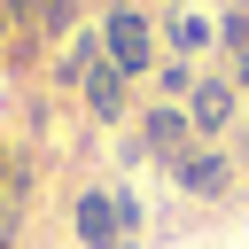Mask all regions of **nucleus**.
I'll return each instance as SVG.
<instances>
[{
    "label": "nucleus",
    "instance_id": "nucleus-16",
    "mask_svg": "<svg viewBox=\"0 0 249 249\" xmlns=\"http://www.w3.org/2000/svg\"><path fill=\"white\" fill-rule=\"evenodd\" d=\"M233 8H241V16H249V0H233Z\"/></svg>",
    "mask_w": 249,
    "mask_h": 249
},
{
    "label": "nucleus",
    "instance_id": "nucleus-4",
    "mask_svg": "<svg viewBox=\"0 0 249 249\" xmlns=\"http://www.w3.org/2000/svg\"><path fill=\"white\" fill-rule=\"evenodd\" d=\"M187 124H195V140L233 132V124H241V93H233V78H195V93H187Z\"/></svg>",
    "mask_w": 249,
    "mask_h": 249
},
{
    "label": "nucleus",
    "instance_id": "nucleus-9",
    "mask_svg": "<svg viewBox=\"0 0 249 249\" xmlns=\"http://www.w3.org/2000/svg\"><path fill=\"white\" fill-rule=\"evenodd\" d=\"M70 16H78V0H47V16H39V31H54V39H62V31H70Z\"/></svg>",
    "mask_w": 249,
    "mask_h": 249
},
{
    "label": "nucleus",
    "instance_id": "nucleus-10",
    "mask_svg": "<svg viewBox=\"0 0 249 249\" xmlns=\"http://www.w3.org/2000/svg\"><path fill=\"white\" fill-rule=\"evenodd\" d=\"M0 8H8V23H39L47 16V0H0Z\"/></svg>",
    "mask_w": 249,
    "mask_h": 249
},
{
    "label": "nucleus",
    "instance_id": "nucleus-13",
    "mask_svg": "<svg viewBox=\"0 0 249 249\" xmlns=\"http://www.w3.org/2000/svg\"><path fill=\"white\" fill-rule=\"evenodd\" d=\"M241 156H249V117L233 124V163H241Z\"/></svg>",
    "mask_w": 249,
    "mask_h": 249
},
{
    "label": "nucleus",
    "instance_id": "nucleus-7",
    "mask_svg": "<svg viewBox=\"0 0 249 249\" xmlns=\"http://www.w3.org/2000/svg\"><path fill=\"white\" fill-rule=\"evenodd\" d=\"M163 39H171L179 54H202V47H218V23H210V16H195V8H171Z\"/></svg>",
    "mask_w": 249,
    "mask_h": 249
},
{
    "label": "nucleus",
    "instance_id": "nucleus-1",
    "mask_svg": "<svg viewBox=\"0 0 249 249\" xmlns=\"http://www.w3.org/2000/svg\"><path fill=\"white\" fill-rule=\"evenodd\" d=\"M93 39H101V62H109V70H124L132 86L156 70V16H140V8H124V0H117V8L101 16V31H93Z\"/></svg>",
    "mask_w": 249,
    "mask_h": 249
},
{
    "label": "nucleus",
    "instance_id": "nucleus-12",
    "mask_svg": "<svg viewBox=\"0 0 249 249\" xmlns=\"http://www.w3.org/2000/svg\"><path fill=\"white\" fill-rule=\"evenodd\" d=\"M233 93H249V47L233 54Z\"/></svg>",
    "mask_w": 249,
    "mask_h": 249
},
{
    "label": "nucleus",
    "instance_id": "nucleus-17",
    "mask_svg": "<svg viewBox=\"0 0 249 249\" xmlns=\"http://www.w3.org/2000/svg\"><path fill=\"white\" fill-rule=\"evenodd\" d=\"M171 8H195V0H171Z\"/></svg>",
    "mask_w": 249,
    "mask_h": 249
},
{
    "label": "nucleus",
    "instance_id": "nucleus-2",
    "mask_svg": "<svg viewBox=\"0 0 249 249\" xmlns=\"http://www.w3.org/2000/svg\"><path fill=\"white\" fill-rule=\"evenodd\" d=\"M132 226H140V202L117 195V187H86V195L70 202V233H78V249H117V241H132Z\"/></svg>",
    "mask_w": 249,
    "mask_h": 249
},
{
    "label": "nucleus",
    "instance_id": "nucleus-14",
    "mask_svg": "<svg viewBox=\"0 0 249 249\" xmlns=\"http://www.w3.org/2000/svg\"><path fill=\"white\" fill-rule=\"evenodd\" d=\"M8 31H16V23H8V8H0V39H8Z\"/></svg>",
    "mask_w": 249,
    "mask_h": 249
},
{
    "label": "nucleus",
    "instance_id": "nucleus-11",
    "mask_svg": "<svg viewBox=\"0 0 249 249\" xmlns=\"http://www.w3.org/2000/svg\"><path fill=\"white\" fill-rule=\"evenodd\" d=\"M16 226H23V218H16V210H0V249H16Z\"/></svg>",
    "mask_w": 249,
    "mask_h": 249
},
{
    "label": "nucleus",
    "instance_id": "nucleus-6",
    "mask_svg": "<svg viewBox=\"0 0 249 249\" xmlns=\"http://www.w3.org/2000/svg\"><path fill=\"white\" fill-rule=\"evenodd\" d=\"M78 101H86V117H93V124H124V109H132V78L101 62V70L78 86Z\"/></svg>",
    "mask_w": 249,
    "mask_h": 249
},
{
    "label": "nucleus",
    "instance_id": "nucleus-5",
    "mask_svg": "<svg viewBox=\"0 0 249 249\" xmlns=\"http://www.w3.org/2000/svg\"><path fill=\"white\" fill-rule=\"evenodd\" d=\"M171 179H179V195H202V202H218V195L233 187V148H195V156H187Z\"/></svg>",
    "mask_w": 249,
    "mask_h": 249
},
{
    "label": "nucleus",
    "instance_id": "nucleus-3",
    "mask_svg": "<svg viewBox=\"0 0 249 249\" xmlns=\"http://www.w3.org/2000/svg\"><path fill=\"white\" fill-rule=\"evenodd\" d=\"M132 140H140V156H156V163H187L202 140H195V124H187V101H148L140 109V124H132Z\"/></svg>",
    "mask_w": 249,
    "mask_h": 249
},
{
    "label": "nucleus",
    "instance_id": "nucleus-15",
    "mask_svg": "<svg viewBox=\"0 0 249 249\" xmlns=\"http://www.w3.org/2000/svg\"><path fill=\"white\" fill-rule=\"evenodd\" d=\"M0 179H8V140H0Z\"/></svg>",
    "mask_w": 249,
    "mask_h": 249
},
{
    "label": "nucleus",
    "instance_id": "nucleus-8",
    "mask_svg": "<svg viewBox=\"0 0 249 249\" xmlns=\"http://www.w3.org/2000/svg\"><path fill=\"white\" fill-rule=\"evenodd\" d=\"M156 93H163V101H187V93H195V62H163V70H156Z\"/></svg>",
    "mask_w": 249,
    "mask_h": 249
}]
</instances>
